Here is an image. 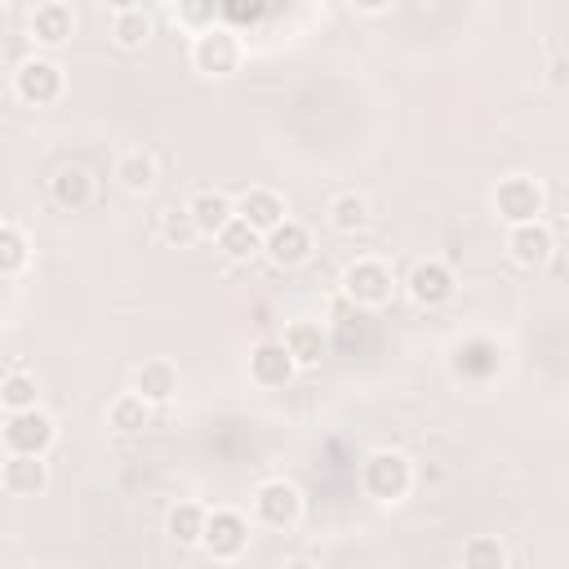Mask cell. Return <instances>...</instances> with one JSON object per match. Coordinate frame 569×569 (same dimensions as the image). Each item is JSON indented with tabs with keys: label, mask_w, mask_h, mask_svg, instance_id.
Returning <instances> with one entry per match:
<instances>
[{
	"label": "cell",
	"mask_w": 569,
	"mask_h": 569,
	"mask_svg": "<svg viewBox=\"0 0 569 569\" xmlns=\"http://www.w3.org/2000/svg\"><path fill=\"white\" fill-rule=\"evenodd\" d=\"M213 560H236L244 547H249V520L236 511V507H218L209 511V525H204V542H200Z\"/></svg>",
	"instance_id": "obj_7"
},
{
	"label": "cell",
	"mask_w": 569,
	"mask_h": 569,
	"mask_svg": "<svg viewBox=\"0 0 569 569\" xmlns=\"http://www.w3.org/2000/svg\"><path fill=\"white\" fill-rule=\"evenodd\" d=\"M27 258H31V244H27L22 227L4 222V227H0V276H9V280H13V276L27 267Z\"/></svg>",
	"instance_id": "obj_27"
},
{
	"label": "cell",
	"mask_w": 569,
	"mask_h": 569,
	"mask_svg": "<svg viewBox=\"0 0 569 569\" xmlns=\"http://www.w3.org/2000/svg\"><path fill=\"white\" fill-rule=\"evenodd\" d=\"M262 253H267L276 267H298V262L311 258V231H307L302 222L284 218L280 227H271V231L262 236Z\"/></svg>",
	"instance_id": "obj_9"
},
{
	"label": "cell",
	"mask_w": 569,
	"mask_h": 569,
	"mask_svg": "<svg viewBox=\"0 0 569 569\" xmlns=\"http://www.w3.org/2000/svg\"><path fill=\"white\" fill-rule=\"evenodd\" d=\"M191 213H196L200 236H218L236 218V200H227L222 191H196L191 196Z\"/></svg>",
	"instance_id": "obj_20"
},
{
	"label": "cell",
	"mask_w": 569,
	"mask_h": 569,
	"mask_svg": "<svg viewBox=\"0 0 569 569\" xmlns=\"http://www.w3.org/2000/svg\"><path fill=\"white\" fill-rule=\"evenodd\" d=\"M284 347H289V356L298 360V369H311V365H320V356H325V329H320L316 320H293V325L284 329Z\"/></svg>",
	"instance_id": "obj_18"
},
{
	"label": "cell",
	"mask_w": 569,
	"mask_h": 569,
	"mask_svg": "<svg viewBox=\"0 0 569 569\" xmlns=\"http://www.w3.org/2000/svg\"><path fill=\"white\" fill-rule=\"evenodd\" d=\"M107 9H116V13H124V9H142V0H102Z\"/></svg>",
	"instance_id": "obj_33"
},
{
	"label": "cell",
	"mask_w": 569,
	"mask_h": 569,
	"mask_svg": "<svg viewBox=\"0 0 569 569\" xmlns=\"http://www.w3.org/2000/svg\"><path fill=\"white\" fill-rule=\"evenodd\" d=\"M0 485L13 498H36L49 485V467L40 462V453H9L4 471H0Z\"/></svg>",
	"instance_id": "obj_13"
},
{
	"label": "cell",
	"mask_w": 569,
	"mask_h": 569,
	"mask_svg": "<svg viewBox=\"0 0 569 569\" xmlns=\"http://www.w3.org/2000/svg\"><path fill=\"white\" fill-rule=\"evenodd\" d=\"M453 373L458 378H471V382H485L498 373V347L489 338H467L453 347Z\"/></svg>",
	"instance_id": "obj_15"
},
{
	"label": "cell",
	"mask_w": 569,
	"mask_h": 569,
	"mask_svg": "<svg viewBox=\"0 0 569 569\" xmlns=\"http://www.w3.org/2000/svg\"><path fill=\"white\" fill-rule=\"evenodd\" d=\"M507 249H511V258H516L520 267H542V262L556 253V236H551V227H547L542 218L516 222V227L507 231Z\"/></svg>",
	"instance_id": "obj_10"
},
{
	"label": "cell",
	"mask_w": 569,
	"mask_h": 569,
	"mask_svg": "<svg viewBox=\"0 0 569 569\" xmlns=\"http://www.w3.org/2000/svg\"><path fill=\"white\" fill-rule=\"evenodd\" d=\"M147 422H151V400H147L142 391H124V396H116L111 409H107V427L120 431V436H133V431H142Z\"/></svg>",
	"instance_id": "obj_19"
},
{
	"label": "cell",
	"mask_w": 569,
	"mask_h": 569,
	"mask_svg": "<svg viewBox=\"0 0 569 569\" xmlns=\"http://www.w3.org/2000/svg\"><path fill=\"white\" fill-rule=\"evenodd\" d=\"M71 27H76V13H71L62 0H44V4H36V13H31V40L44 44V49L67 44V40H71Z\"/></svg>",
	"instance_id": "obj_14"
},
{
	"label": "cell",
	"mask_w": 569,
	"mask_h": 569,
	"mask_svg": "<svg viewBox=\"0 0 569 569\" xmlns=\"http://www.w3.org/2000/svg\"><path fill=\"white\" fill-rule=\"evenodd\" d=\"M160 236L169 240V244H178V249H187L196 236H200V227H196V213H191V204H169L164 213H160Z\"/></svg>",
	"instance_id": "obj_26"
},
{
	"label": "cell",
	"mask_w": 569,
	"mask_h": 569,
	"mask_svg": "<svg viewBox=\"0 0 569 569\" xmlns=\"http://www.w3.org/2000/svg\"><path fill=\"white\" fill-rule=\"evenodd\" d=\"M53 436H58V427H53V418L44 413V409H9V418H4V431H0V440H4V449L9 453H40L44 458V449L53 445Z\"/></svg>",
	"instance_id": "obj_2"
},
{
	"label": "cell",
	"mask_w": 569,
	"mask_h": 569,
	"mask_svg": "<svg viewBox=\"0 0 569 569\" xmlns=\"http://www.w3.org/2000/svg\"><path fill=\"white\" fill-rule=\"evenodd\" d=\"M111 36H116V44H120V49H142V44H147V36H151V18H147L142 9H124V13H116Z\"/></svg>",
	"instance_id": "obj_28"
},
{
	"label": "cell",
	"mask_w": 569,
	"mask_h": 569,
	"mask_svg": "<svg viewBox=\"0 0 569 569\" xmlns=\"http://www.w3.org/2000/svg\"><path fill=\"white\" fill-rule=\"evenodd\" d=\"M218 249H222L231 262H249V258L262 249V231H258V227H249V222L236 213V218L218 231Z\"/></svg>",
	"instance_id": "obj_22"
},
{
	"label": "cell",
	"mask_w": 569,
	"mask_h": 569,
	"mask_svg": "<svg viewBox=\"0 0 569 569\" xmlns=\"http://www.w3.org/2000/svg\"><path fill=\"white\" fill-rule=\"evenodd\" d=\"M542 204H547V196H542V187L533 182V178H507V182H498V191H493V209H498V218L507 222V227H516V222H533L538 213H542Z\"/></svg>",
	"instance_id": "obj_6"
},
{
	"label": "cell",
	"mask_w": 569,
	"mask_h": 569,
	"mask_svg": "<svg viewBox=\"0 0 569 569\" xmlns=\"http://www.w3.org/2000/svg\"><path fill=\"white\" fill-rule=\"evenodd\" d=\"M240 36L231 31V27H209V31H200L196 36V44H191V62H196V71H204V76H231L236 67H240Z\"/></svg>",
	"instance_id": "obj_4"
},
{
	"label": "cell",
	"mask_w": 569,
	"mask_h": 569,
	"mask_svg": "<svg viewBox=\"0 0 569 569\" xmlns=\"http://www.w3.org/2000/svg\"><path fill=\"white\" fill-rule=\"evenodd\" d=\"M360 485H365V493L378 498V502H400V498L413 489V467H409L405 453H396V449H378V453L365 458V467H360Z\"/></svg>",
	"instance_id": "obj_1"
},
{
	"label": "cell",
	"mask_w": 569,
	"mask_h": 569,
	"mask_svg": "<svg viewBox=\"0 0 569 569\" xmlns=\"http://www.w3.org/2000/svg\"><path fill=\"white\" fill-rule=\"evenodd\" d=\"M351 4H356L360 13H382V9L391 4V0H351Z\"/></svg>",
	"instance_id": "obj_32"
},
{
	"label": "cell",
	"mask_w": 569,
	"mask_h": 569,
	"mask_svg": "<svg viewBox=\"0 0 569 569\" xmlns=\"http://www.w3.org/2000/svg\"><path fill=\"white\" fill-rule=\"evenodd\" d=\"M329 227H333V231H342V236L365 231V227H369V204H365L356 191L333 196V200H329Z\"/></svg>",
	"instance_id": "obj_25"
},
{
	"label": "cell",
	"mask_w": 569,
	"mask_h": 569,
	"mask_svg": "<svg viewBox=\"0 0 569 569\" xmlns=\"http://www.w3.org/2000/svg\"><path fill=\"white\" fill-rule=\"evenodd\" d=\"M0 405L4 409H31L36 405V378L22 369H9L0 382Z\"/></svg>",
	"instance_id": "obj_29"
},
{
	"label": "cell",
	"mask_w": 569,
	"mask_h": 569,
	"mask_svg": "<svg viewBox=\"0 0 569 569\" xmlns=\"http://www.w3.org/2000/svg\"><path fill=\"white\" fill-rule=\"evenodd\" d=\"M133 391H142L151 405H164L178 391V369L169 360H142L133 369Z\"/></svg>",
	"instance_id": "obj_17"
},
{
	"label": "cell",
	"mask_w": 569,
	"mask_h": 569,
	"mask_svg": "<svg viewBox=\"0 0 569 569\" xmlns=\"http://www.w3.org/2000/svg\"><path fill=\"white\" fill-rule=\"evenodd\" d=\"M236 213H240L249 227H258V231L267 236L271 227L284 222V200H280L276 191H267V187H249V191L236 200Z\"/></svg>",
	"instance_id": "obj_16"
},
{
	"label": "cell",
	"mask_w": 569,
	"mask_h": 569,
	"mask_svg": "<svg viewBox=\"0 0 569 569\" xmlns=\"http://www.w3.org/2000/svg\"><path fill=\"white\" fill-rule=\"evenodd\" d=\"M218 13H222V0H178V22L191 31H209Z\"/></svg>",
	"instance_id": "obj_30"
},
{
	"label": "cell",
	"mask_w": 569,
	"mask_h": 569,
	"mask_svg": "<svg viewBox=\"0 0 569 569\" xmlns=\"http://www.w3.org/2000/svg\"><path fill=\"white\" fill-rule=\"evenodd\" d=\"M462 565H476V569H480V565H493V569H498V565H507V547H502L498 538H471V542L462 547Z\"/></svg>",
	"instance_id": "obj_31"
},
{
	"label": "cell",
	"mask_w": 569,
	"mask_h": 569,
	"mask_svg": "<svg viewBox=\"0 0 569 569\" xmlns=\"http://www.w3.org/2000/svg\"><path fill=\"white\" fill-rule=\"evenodd\" d=\"M293 369H298V360L289 356L284 342H258L249 351V378L258 387H284L293 378Z\"/></svg>",
	"instance_id": "obj_12"
},
{
	"label": "cell",
	"mask_w": 569,
	"mask_h": 569,
	"mask_svg": "<svg viewBox=\"0 0 569 569\" xmlns=\"http://www.w3.org/2000/svg\"><path fill=\"white\" fill-rule=\"evenodd\" d=\"M204 525H209V511H204L200 502H178V507L169 511V520H164V529H169V538H173L178 547L204 542Z\"/></svg>",
	"instance_id": "obj_21"
},
{
	"label": "cell",
	"mask_w": 569,
	"mask_h": 569,
	"mask_svg": "<svg viewBox=\"0 0 569 569\" xmlns=\"http://www.w3.org/2000/svg\"><path fill=\"white\" fill-rule=\"evenodd\" d=\"M49 191H53V204H62V209H84V204L93 200V178H89L84 169H58L53 182H49Z\"/></svg>",
	"instance_id": "obj_24"
},
{
	"label": "cell",
	"mask_w": 569,
	"mask_h": 569,
	"mask_svg": "<svg viewBox=\"0 0 569 569\" xmlns=\"http://www.w3.org/2000/svg\"><path fill=\"white\" fill-rule=\"evenodd\" d=\"M116 178H120L124 191L147 196V191L156 187V156H151V151H124L120 164H116Z\"/></svg>",
	"instance_id": "obj_23"
},
{
	"label": "cell",
	"mask_w": 569,
	"mask_h": 569,
	"mask_svg": "<svg viewBox=\"0 0 569 569\" xmlns=\"http://www.w3.org/2000/svg\"><path fill=\"white\" fill-rule=\"evenodd\" d=\"M13 93L27 102V107H49L62 98V67L49 62V58H27L18 71H13Z\"/></svg>",
	"instance_id": "obj_5"
},
{
	"label": "cell",
	"mask_w": 569,
	"mask_h": 569,
	"mask_svg": "<svg viewBox=\"0 0 569 569\" xmlns=\"http://www.w3.org/2000/svg\"><path fill=\"white\" fill-rule=\"evenodd\" d=\"M396 280H391V267L378 262V258H356L347 271H342V293L356 302V307H382L391 298Z\"/></svg>",
	"instance_id": "obj_3"
},
{
	"label": "cell",
	"mask_w": 569,
	"mask_h": 569,
	"mask_svg": "<svg viewBox=\"0 0 569 569\" xmlns=\"http://www.w3.org/2000/svg\"><path fill=\"white\" fill-rule=\"evenodd\" d=\"M405 284H409V298L422 302V307H440V302L453 298V271H449L440 258H422V262H413V271H409Z\"/></svg>",
	"instance_id": "obj_11"
},
{
	"label": "cell",
	"mask_w": 569,
	"mask_h": 569,
	"mask_svg": "<svg viewBox=\"0 0 569 569\" xmlns=\"http://www.w3.org/2000/svg\"><path fill=\"white\" fill-rule=\"evenodd\" d=\"M253 516H258L267 529H289V525H298V516H302V493H298L289 480H267V485H258V493H253Z\"/></svg>",
	"instance_id": "obj_8"
}]
</instances>
